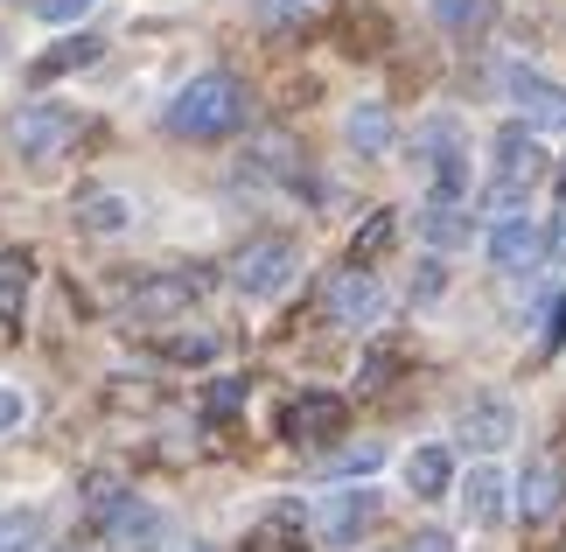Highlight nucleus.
Segmentation results:
<instances>
[{"label": "nucleus", "mask_w": 566, "mask_h": 552, "mask_svg": "<svg viewBox=\"0 0 566 552\" xmlns=\"http://www.w3.org/2000/svg\"><path fill=\"white\" fill-rule=\"evenodd\" d=\"M496 84L511 92V105H517L532 126H566V84L538 77L532 63H504V71H496Z\"/></svg>", "instance_id": "423d86ee"}, {"label": "nucleus", "mask_w": 566, "mask_h": 552, "mask_svg": "<svg viewBox=\"0 0 566 552\" xmlns=\"http://www.w3.org/2000/svg\"><path fill=\"white\" fill-rule=\"evenodd\" d=\"M29 287H35V259L29 252H0V322H21V308H29Z\"/></svg>", "instance_id": "a211bd4d"}, {"label": "nucleus", "mask_w": 566, "mask_h": 552, "mask_svg": "<svg viewBox=\"0 0 566 552\" xmlns=\"http://www.w3.org/2000/svg\"><path fill=\"white\" fill-rule=\"evenodd\" d=\"M105 545L113 552H147V545H161V511L155 503H140V497H126L119 511H105Z\"/></svg>", "instance_id": "9d476101"}, {"label": "nucleus", "mask_w": 566, "mask_h": 552, "mask_svg": "<svg viewBox=\"0 0 566 552\" xmlns=\"http://www.w3.org/2000/svg\"><path fill=\"white\" fill-rule=\"evenodd\" d=\"M420 238L427 246H441V252H454L469 238V217H462V204H433L427 217H420Z\"/></svg>", "instance_id": "aec40b11"}, {"label": "nucleus", "mask_w": 566, "mask_h": 552, "mask_svg": "<svg viewBox=\"0 0 566 552\" xmlns=\"http://www.w3.org/2000/svg\"><path fill=\"white\" fill-rule=\"evenodd\" d=\"M77 225L98 231V238H113V231L134 225V204H126V196H113V189H84V196H77Z\"/></svg>", "instance_id": "f3484780"}, {"label": "nucleus", "mask_w": 566, "mask_h": 552, "mask_svg": "<svg viewBox=\"0 0 566 552\" xmlns=\"http://www.w3.org/2000/svg\"><path fill=\"white\" fill-rule=\"evenodd\" d=\"M391 238H399V217H391V210H371V217H364V231L350 238V267H371Z\"/></svg>", "instance_id": "412c9836"}, {"label": "nucleus", "mask_w": 566, "mask_h": 552, "mask_svg": "<svg viewBox=\"0 0 566 552\" xmlns=\"http://www.w3.org/2000/svg\"><path fill=\"white\" fill-rule=\"evenodd\" d=\"M84 8H92V0H35V14H42V21H77Z\"/></svg>", "instance_id": "7c9ffc66"}, {"label": "nucleus", "mask_w": 566, "mask_h": 552, "mask_svg": "<svg viewBox=\"0 0 566 552\" xmlns=\"http://www.w3.org/2000/svg\"><path fill=\"white\" fill-rule=\"evenodd\" d=\"M21 419H29V399H21V392H0V434H14Z\"/></svg>", "instance_id": "2f4dec72"}, {"label": "nucleus", "mask_w": 566, "mask_h": 552, "mask_svg": "<svg viewBox=\"0 0 566 552\" xmlns=\"http://www.w3.org/2000/svg\"><path fill=\"white\" fill-rule=\"evenodd\" d=\"M371 524H378V490H329L322 511H315L322 545H357Z\"/></svg>", "instance_id": "0eeeda50"}, {"label": "nucleus", "mask_w": 566, "mask_h": 552, "mask_svg": "<svg viewBox=\"0 0 566 552\" xmlns=\"http://www.w3.org/2000/svg\"><path fill=\"white\" fill-rule=\"evenodd\" d=\"M98 56H105V42H98V35H71V42H56V50H42V56H35V84L71 77V71H92Z\"/></svg>", "instance_id": "dca6fc26"}, {"label": "nucleus", "mask_w": 566, "mask_h": 552, "mask_svg": "<svg viewBox=\"0 0 566 552\" xmlns=\"http://www.w3.org/2000/svg\"><path fill=\"white\" fill-rule=\"evenodd\" d=\"M559 503H566V476H559V461H532V469L517 476V518H525V524H546Z\"/></svg>", "instance_id": "f8f14e48"}, {"label": "nucleus", "mask_w": 566, "mask_h": 552, "mask_svg": "<svg viewBox=\"0 0 566 552\" xmlns=\"http://www.w3.org/2000/svg\"><path fill=\"white\" fill-rule=\"evenodd\" d=\"M176 552H217V545H176Z\"/></svg>", "instance_id": "c9c22d12"}, {"label": "nucleus", "mask_w": 566, "mask_h": 552, "mask_svg": "<svg viewBox=\"0 0 566 552\" xmlns=\"http://www.w3.org/2000/svg\"><path fill=\"white\" fill-rule=\"evenodd\" d=\"M433 21L441 29H469V21H483V0H433Z\"/></svg>", "instance_id": "bb28decb"}, {"label": "nucleus", "mask_w": 566, "mask_h": 552, "mask_svg": "<svg viewBox=\"0 0 566 552\" xmlns=\"http://www.w3.org/2000/svg\"><path fill=\"white\" fill-rule=\"evenodd\" d=\"M391 552H454L448 532H420V539H406V545H391Z\"/></svg>", "instance_id": "72a5a7b5"}, {"label": "nucleus", "mask_w": 566, "mask_h": 552, "mask_svg": "<svg viewBox=\"0 0 566 552\" xmlns=\"http://www.w3.org/2000/svg\"><path fill=\"white\" fill-rule=\"evenodd\" d=\"M0 552H42V518L35 511L0 518Z\"/></svg>", "instance_id": "5701e85b"}, {"label": "nucleus", "mask_w": 566, "mask_h": 552, "mask_svg": "<svg viewBox=\"0 0 566 552\" xmlns=\"http://www.w3.org/2000/svg\"><path fill=\"white\" fill-rule=\"evenodd\" d=\"M406 490H412V497H427V503L454 490V455L441 448V440H433V448H412V455H406Z\"/></svg>", "instance_id": "2eb2a0df"}, {"label": "nucleus", "mask_w": 566, "mask_h": 552, "mask_svg": "<svg viewBox=\"0 0 566 552\" xmlns=\"http://www.w3.org/2000/svg\"><path fill=\"white\" fill-rule=\"evenodd\" d=\"M77 140V113H63V105H29V113L14 119V147L21 154H56V147H71Z\"/></svg>", "instance_id": "1a4fd4ad"}, {"label": "nucleus", "mask_w": 566, "mask_h": 552, "mask_svg": "<svg viewBox=\"0 0 566 552\" xmlns=\"http://www.w3.org/2000/svg\"><path fill=\"white\" fill-rule=\"evenodd\" d=\"M511 434H517V406L511 399H496V392L469 399V413H462V440H469V448H504Z\"/></svg>", "instance_id": "ddd939ff"}, {"label": "nucleus", "mask_w": 566, "mask_h": 552, "mask_svg": "<svg viewBox=\"0 0 566 552\" xmlns=\"http://www.w3.org/2000/svg\"><path fill=\"white\" fill-rule=\"evenodd\" d=\"M203 301V273H155V280H140L134 294H126L119 315L134 322V329H155V322H176L189 315V308Z\"/></svg>", "instance_id": "20e7f679"}, {"label": "nucleus", "mask_w": 566, "mask_h": 552, "mask_svg": "<svg viewBox=\"0 0 566 552\" xmlns=\"http://www.w3.org/2000/svg\"><path fill=\"white\" fill-rule=\"evenodd\" d=\"M126 497H134V490H126V482L113 476V469H98V476H84V503H92V511L105 518V511H119V503Z\"/></svg>", "instance_id": "b1692460"}, {"label": "nucleus", "mask_w": 566, "mask_h": 552, "mask_svg": "<svg viewBox=\"0 0 566 552\" xmlns=\"http://www.w3.org/2000/svg\"><path fill=\"white\" fill-rule=\"evenodd\" d=\"M385 461V448L378 440H364V448H343V455H329V476H371Z\"/></svg>", "instance_id": "393cba45"}, {"label": "nucleus", "mask_w": 566, "mask_h": 552, "mask_svg": "<svg viewBox=\"0 0 566 552\" xmlns=\"http://www.w3.org/2000/svg\"><path fill=\"white\" fill-rule=\"evenodd\" d=\"M294 273H301V246H294V238H273V231H266V238H252V246L231 259V287H238L245 301H273V294H287Z\"/></svg>", "instance_id": "7ed1b4c3"}, {"label": "nucleus", "mask_w": 566, "mask_h": 552, "mask_svg": "<svg viewBox=\"0 0 566 552\" xmlns=\"http://www.w3.org/2000/svg\"><path fill=\"white\" fill-rule=\"evenodd\" d=\"M559 189H566V154H559Z\"/></svg>", "instance_id": "e433bc0d"}, {"label": "nucleus", "mask_w": 566, "mask_h": 552, "mask_svg": "<svg viewBox=\"0 0 566 552\" xmlns=\"http://www.w3.org/2000/svg\"><path fill=\"white\" fill-rule=\"evenodd\" d=\"M391 371H399V357H391V350H371V357H364V378H357V385H364V392H378Z\"/></svg>", "instance_id": "cd10ccee"}, {"label": "nucleus", "mask_w": 566, "mask_h": 552, "mask_svg": "<svg viewBox=\"0 0 566 552\" xmlns=\"http://www.w3.org/2000/svg\"><path fill=\"white\" fill-rule=\"evenodd\" d=\"M245 552H294V545H280V539H252Z\"/></svg>", "instance_id": "f704fd0d"}, {"label": "nucleus", "mask_w": 566, "mask_h": 552, "mask_svg": "<svg viewBox=\"0 0 566 552\" xmlns=\"http://www.w3.org/2000/svg\"><path fill=\"white\" fill-rule=\"evenodd\" d=\"M546 259L566 267V210H553V225H546Z\"/></svg>", "instance_id": "473e14b6"}, {"label": "nucleus", "mask_w": 566, "mask_h": 552, "mask_svg": "<svg viewBox=\"0 0 566 552\" xmlns=\"http://www.w3.org/2000/svg\"><path fill=\"white\" fill-rule=\"evenodd\" d=\"M538 175H546V147H538V134L532 126H504V134H496V162H490V204L517 210L538 189Z\"/></svg>", "instance_id": "f03ea898"}, {"label": "nucleus", "mask_w": 566, "mask_h": 552, "mask_svg": "<svg viewBox=\"0 0 566 552\" xmlns=\"http://www.w3.org/2000/svg\"><path fill=\"white\" fill-rule=\"evenodd\" d=\"M343 419H350V406H343L336 392H301V399H287V413H280V434H287L294 448H315V440L343 434Z\"/></svg>", "instance_id": "6e6552de"}, {"label": "nucleus", "mask_w": 566, "mask_h": 552, "mask_svg": "<svg viewBox=\"0 0 566 552\" xmlns=\"http://www.w3.org/2000/svg\"><path fill=\"white\" fill-rule=\"evenodd\" d=\"M322 308H329V322H343V329H378V322H385V308H391V294H385V287L364 273V267H350V273H336V280H329Z\"/></svg>", "instance_id": "39448f33"}, {"label": "nucleus", "mask_w": 566, "mask_h": 552, "mask_svg": "<svg viewBox=\"0 0 566 552\" xmlns=\"http://www.w3.org/2000/svg\"><path fill=\"white\" fill-rule=\"evenodd\" d=\"M511 490H517V482L496 469V461H483V469H469V482H462V511L475 524H496V518L511 511Z\"/></svg>", "instance_id": "4468645a"}, {"label": "nucleus", "mask_w": 566, "mask_h": 552, "mask_svg": "<svg viewBox=\"0 0 566 552\" xmlns=\"http://www.w3.org/2000/svg\"><path fill=\"white\" fill-rule=\"evenodd\" d=\"M71 552H92V545H71ZM98 552H105V545H98Z\"/></svg>", "instance_id": "4c0bfd02"}, {"label": "nucleus", "mask_w": 566, "mask_h": 552, "mask_svg": "<svg viewBox=\"0 0 566 552\" xmlns=\"http://www.w3.org/2000/svg\"><path fill=\"white\" fill-rule=\"evenodd\" d=\"M538 252H546V231H532L525 217H504V225L490 231V267H496V273H511V280H517V273H532V259H538Z\"/></svg>", "instance_id": "9b49d317"}, {"label": "nucleus", "mask_w": 566, "mask_h": 552, "mask_svg": "<svg viewBox=\"0 0 566 552\" xmlns=\"http://www.w3.org/2000/svg\"><path fill=\"white\" fill-rule=\"evenodd\" d=\"M210 350H217L210 336H176V343H168V357H182V364H203Z\"/></svg>", "instance_id": "c756f323"}, {"label": "nucleus", "mask_w": 566, "mask_h": 552, "mask_svg": "<svg viewBox=\"0 0 566 552\" xmlns=\"http://www.w3.org/2000/svg\"><path fill=\"white\" fill-rule=\"evenodd\" d=\"M238 413H245V378H217L203 392V419H210V427H224V419H238Z\"/></svg>", "instance_id": "4be33fe9"}, {"label": "nucleus", "mask_w": 566, "mask_h": 552, "mask_svg": "<svg viewBox=\"0 0 566 552\" xmlns=\"http://www.w3.org/2000/svg\"><path fill=\"white\" fill-rule=\"evenodd\" d=\"M343 134H350L357 154H385V147H391V113H385V105H357Z\"/></svg>", "instance_id": "6ab92c4d"}, {"label": "nucleus", "mask_w": 566, "mask_h": 552, "mask_svg": "<svg viewBox=\"0 0 566 552\" xmlns=\"http://www.w3.org/2000/svg\"><path fill=\"white\" fill-rule=\"evenodd\" d=\"M252 113V98H245V84H238L231 71H203V77H189L176 98H168V134H182V140H224L238 134Z\"/></svg>", "instance_id": "f257e3e1"}, {"label": "nucleus", "mask_w": 566, "mask_h": 552, "mask_svg": "<svg viewBox=\"0 0 566 552\" xmlns=\"http://www.w3.org/2000/svg\"><path fill=\"white\" fill-rule=\"evenodd\" d=\"M273 21H301V14H315V8H329V0H259Z\"/></svg>", "instance_id": "c85d7f7f"}, {"label": "nucleus", "mask_w": 566, "mask_h": 552, "mask_svg": "<svg viewBox=\"0 0 566 552\" xmlns=\"http://www.w3.org/2000/svg\"><path fill=\"white\" fill-rule=\"evenodd\" d=\"M538 350H546V357H553V350H566V294L546 301V329H538Z\"/></svg>", "instance_id": "a878e982"}]
</instances>
